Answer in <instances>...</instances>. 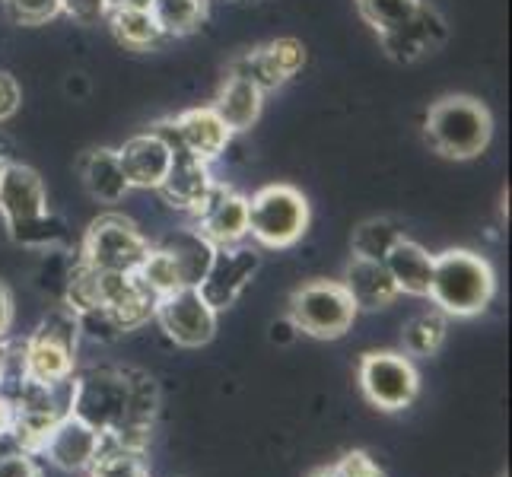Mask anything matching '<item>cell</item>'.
Listing matches in <instances>:
<instances>
[{
	"label": "cell",
	"instance_id": "obj_13",
	"mask_svg": "<svg viewBox=\"0 0 512 477\" xmlns=\"http://www.w3.org/2000/svg\"><path fill=\"white\" fill-rule=\"evenodd\" d=\"M102 449H105V436L99 430H93L90 423H83L74 414H64L55 427L39 439V446H35L32 455H45L48 462L61 471L83 474V471H90V465L96 462Z\"/></svg>",
	"mask_w": 512,
	"mask_h": 477
},
{
	"label": "cell",
	"instance_id": "obj_1",
	"mask_svg": "<svg viewBox=\"0 0 512 477\" xmlns=\"http://www.w3.org/2000/svg\"><path fill=\"white\" fill-rule=\"evenodd\" d=\"M160 411V388L140 369H83L70 376V414L105 436V446L144 452Z\"/></svg>",
	"mask_w": 512,
	"mask_h": 477
},
{
	"label": "cell",
	"instance_id": "obj_15",
	"mask_svg": "<svg viewBox=\"0 0 512 477\" xmlns=\"http://www.w3.org/2000/svg\"><path fill=\"white\" fill-rule=\"evenodd\" d=\"M446 39H449V26L443 20V13L430 4H420L408 23L379 35L385 55L398 64H414L420 58L433 55L436 48L446 45Z\"/></svg>",
	"mask_w": 512,
	"mask_h": 477
},
{
	"label": "cell",
	"instance_id": "obj_37",
	"mask_svg": "<svg viewBox=\"0 0 512 477\" xmlns=\"http://www.w3.org/2000/svg\"><path fill=\"white\" fill-rule=\"evenodd\" d=\"M67 93H86V80L74 74V80H67Z\"/></svg>",
	"mask_w": 512,
	"mask_h": 477
},
{
	"label": "cell",
	"instance_id": "obj_32",
	"mask_svg": "<svg viewBox=\"0 0 512 477\" xmlns=\"http://www.w3.org/2000/svg\"><path fill=\"white\" fill-rule=\"evenodd\" d=\"M61 13L74 16V20L83 26H93V23L105 20V13H109V0H61Z\"/></svg>",
	"mask_w": 512,
	"mask_h": 477
},
{
	"label": "cell",
	"instance_id": "obj_23",
	"mask_svg": "<svg viewBox=\"0 0 512 477\" xmlns=\"http://www.w3.org/2000/svg\"><path fill=\"white\" fill-rule=\"evenodd\" d=\"M105 20H109L115 39L121 45H128L134 51H147V48H156L166 35L156 26L153 13L144 10V7H131V4H121V7H112L105 13Z\"/></svg>",
	"mask_w": 512,
	"mask_h": 477
},
{
	"label": "cell",
	"instance_id": "obj_20",
	"mask_svg": "<svg viewBox=\"0 0 512 477\" xmlns=\"http://www.w3.org/2000/svg\"><path fill=\"white\" fill-rule=\"evenodd\" d=\"M385 268H388V274H392L398 293H408V296H427L430 293L433 255L423 249V245L401 236L392 245V252L385 255Z\"/></svg>",
	"mask_w": 512,
	"mask_h": 477
},
{
	"label": "cell",
	"instance_id": "obj_27",
	"mask_svg": "<svg viewBox=\"0 0 512 477\" xmlns=\"http://www.w3.org/2000/svg\"><path fill=\"white\" fill-rule=\"evenodd\" d=\"M423 0H357V10L366 20V26H373L376 35L392 32L401 23H408L417 13Z\"/></svg>",
	"mask_w": 512,
	"mask_h": 477
},
{
	"label": "cell",
	"instance_id": "obj_19",
	"mask_svg": "<svg viewBox=\"0 0 512 477\" xmlns=\"http://www.w3.org/2000/svg\"><path fill=\"white\" fill-rule=\"evenodd\" d=\"M169 128L175 140H179L188 153L204 159V163L217 159L229 144V134H233L214 109H188L179 118H169Z\"/></svg>",
	"mask_w": 512,
	"mask_h": 477
},
{
	"label": "cell",
	"instance_id": "obj_3",
	"mask_svg": "<svg viewBox=\"0 0 512 477\" xmlns=\"http://www.w3.org/2000/svg\"><path fill=\"white\" fill-rule=\"evenodd\" d=\"M493 290H497V277L487 258L468 249H449L443 255H433V280H430V299L443 315L471 318L481 315Z\"/></svg>",
	"mask_w": 512,
	"mask_h": 477
},
{
	"label": "cell",
	"instance_id": "obj_22",
	"mask_svg": "<svg viewBox=\"0 0 512 477\" xmlns=\"http://www.w3.org/2000/svg\"><path fill=\"white\" fill-rule=\"evenodd\" d=\"M83 182L86 191L102 204H118L131 191L125 169H121L118 150H93L83 159Z\"/></svg>",
	"mask_w": 512,
	"mask_h": 477
},
{
	"label": "cell",
	"instance_id": "obj_39",
	"mask_svg": "<svg viewBox=\"0 0 512 477\" xmlns=\"http://www.w3.org/2000/svg\"><path fill=\"white\" fill-rule=\"evenodd\" d=\"M4 163H7V159H0V172H4Z\"/></svg>",
	"mask_w": 512,
	"mask_h": 477
},
{
	"label": "cell",
	"instance_id": "obj_6",
	"mask_svg": "<svg viewBox=\"0 0 512 477\" xmlns=\"http://www.w3.org/2000/svg\"><path fill=\"white\" fill-rule=\"evenodd\" d=\"M77 338H80V318L67 306L48 312L42 325L32 331L26 341V379L61 385L70 382L77 363Z\"/></svg>",
	"mask_w": 512,
	"mask_h": 477
},
{
	"label": "cell",
	"instance_id": "obj_33",
	"mask_svg": "<svg viewBox=\"0 0 512 477\" xmlns=\"http://www.w3.org/2000/svg\"><path fill=\"white\" fill-rule=\"evenodd\" d=\"M20 99H23L20 83L0 70V121H7V118L16 115V109H20Z\"/></svg>",
	"mask_w": 512,
	"mask_h": 477
},
{
	"label": "cell",
	"instance_id": "obj_10",
	"mask_svg": "<svg viewBox=\"0 0 512 477\" xmlns=\"http://www.w3.org/2000/svg\"><path fill=\"white\" fill-rule=\"evenodd\" d=\"M153 318L166 331V338L179 347H204L217 334V312L204 303L198 287H182L166 296H156Z\"/></svg>",
	"mask_w": 512,
	"mask_h": 477
},
{
	"label": "cell",
	"instance_id": "obj_24",
	"mask_svg": "<svg viewBox=\"0 0 512 477\" xmlns=\"http://www.w3.org/2000/svg\"><path fill=\"white\" fill-rule=\"evenodd\" d=\"M150 13L166 39H179L207 20V0H153Z\"/></svg>",
	"mask_w": 512,
	"mask_h": 477
},
{
	"label": "cell",
	"instance_id": "obj_25",
	"mask_svg": "<svg viewBox=\"0 0 512 477\" xmlns=\"http://www.w3.org/2000/svg\"><path fill=\"white\" fill-rule=\"evenodd\" d=\"M446 341V315L443 312H423L414 315L401 331V353L408 357H433V353L443 347Z\"/></svg>",
	"mask_w": 512,
	"mask_h": 477
},
{
	"label": "cell",
	"instance_id": "obj_9",
	"mask_svg": "<svg viewBox=\"0 0 512 477\" xmlns=\"http://www.w3.org/2000/svg\"><path fill=\"white\" fill-rule=\"evenodd\" d=\"M360 388L366 401L382 414H398L411 408L420 392L417 366L408 353L398 350H376L360 360Z\"/></svg>",
	"mask_w": 512,
	"mask_h": 477
},
{
	"label": "cell",
	"instance_id": "obj_36",
	"mask_svg": "<svg viewBox=\"0 0 512 477\" xmlns=\"http://www.w3.org/2000/svg\"><path fill=\"white\" fill-rule=\"evenodd\" d=\"M13 430V401L10 395L0 392V436H10Z\"/></svg>",
	"mask_w": 512,
	"mask_h": 477
},
{
	"label": "cell",
	"instance_id": "obj_31",
	"mask_svg": "<svg viewBox=\"0 0 512 477\" xmlns=\"http://www.w3.org/2000/svg\"><path fill=\"white\" fill-rule=\"evenodd\" d=\"M0 477H42V468L32 452H4L0 455Z\"/></svg>",
	"mask_w": 512,
	"mask_h": 477
},
{
	"label": "cell",
	"instance_id": "obj_5",
	"mask_svg": "<svg viewBox=\"0 0 512 477\" xmlns=\"http://www.w3.org/2000/svg\"><path fill=\"white\" fill-rule=\"evenodd\" d=\"M309 229V201L293 185H268L249 201V236L264 249H290Z\"/></svg>",
	"mask_w": 512,
	"mask_h": 477
},
{
	"label": "cell",
	"instance_id": "obj_29",
	"mask_svg": "<svg viewBox=\"0 0 512 477\" xmlns=\"http://www.w3.org/2000/svg\"><path fill=\"white\" fill-rule=\"evenodd\" d=\"M4 10L20 26H42L61 13V0H4Z\"/></svg>",
	"mask_w": 512,
	"mask_h": 477
},
{
	"label": "cell",
	"instance_id": "obj_8",
	"mask_svg": "<svg viewBox=\"0 0 512 477\" xmlns=\"http://www.w3.org/2000/svg\"><path fill=\"white\" fill-rule=\"evenodd\" d=\"M293 325L299 334H309V338L319 341H334L344 338L353 328V318H357V306L347 296L341 280H312V284L299 287L290 296V312Z\"/></svg>",
	"mask_w": 512,
	"mask_h": 477
},
{
	"label": "cell",
	"instance_id": "obj_17",
	"mask_svg": "<svg viewBox=\"0 0 512 477\" xmlns=\"http://www.w3.org/2000/svg\"><path fill=\"white\" fill-rule=\"evenodd\" d=\"M118 159L131 188H160L172 166V150L160 134L150 131V134L131 137L128 144L118 150Z\"/></svg>",
	"mask_w": 512,
	"mask_h": 477
},
{
	"label": "cell",
	"instance_id": "obj_38",
	"mask_svg": "<svg viewBox=\"0 0 512 477\" xmlns=\"http://www.w3.org/2000/svg\"><path fill=\"white\" fill-rule=\"evenodd\" d=\"M309 477H341V474H338V468H334V465H328V468H319V471H312Z\"/></svg>",
	"mask_w": 512,
	"mask_h": 477
},
{
	"label": "cell",
	"instance_id": "obj_16",
	"mask_svg": "<svg viewBox=\"0 0 512 477\" xmlns=\"http://www.w3.org/2000/svg\"><path fill=\"white\" fill-rule=\"evenodd\" d=\"M303 64H306L303 42L277 39V42H268L264 48L252 51V55H245L233 67V74L252 80L261 93H268V90H277V86H284L293 74H299Z\"/></svg>",
	"mask_w": 512,
	"mask_h": 477
},
{
	"label": "cell",
	"instance_id": "obj_34",
	"mask_svg": "<svg viewBox=\"0 0 512 477\" xmlns=\"http://www.w3.org/2000/svg\"><path fill=\"white\" fill-rule=\"evenodd\" d=\"M268 338H271V344H277V347H290V344L299 338V328L293 325V318H290V315H284V318H277V322L271 325Z\"/></svg>",
	"mask_w": 512,
	"mask_h": 477
},
{
	"label": "cell",
	"instance_id": "obj_21",
	"mask_svg": "<svg viewBox=\"0 0 512 477\" xmlns=\"http://www.w3.org/2000/svg\"><path fill=\"white\" fill-rule=\"evenodd\" d=\"M261 96L264 93L252 80L233 74V77H226L223 90L217 93L210 109L220 115V121L229 131H245V128H252L261 115Z\"/></svg>",
	"mask_w": 512,
	"mask_h": 477
},
{
	"label": "cell",
	"instance_id": "obj_2",
	"mask_svg": "<svg viewBox=\"0 0 512 477\" xmlns=\"http://www.w3.org/2000/svg\"><path fill=\"white\" fill-rule=\"evenodd\" d=\"M0 214L10 239L20 245H51L64 239V223L48 210V194L39 172L23 163H4L0 172Z\"/></svg>",
	"mask_w": 512,
	"mask_h": 477
},
{
	"label": "cell",
	"instance_id": "obj_7",
	"mask_svg": "<svg viewBox=\"0 0 512 477\" xmlns=\"http://www.w3.org/2000/svg\"><path fill=\"white\" fill-rule=\"evenodd\" d=\"M153 245L147 236L121 214H102L90 223L83 236L80 261L96 271H115V274H137Z\"/></svg>",
	"mask_w": 512,
	"mask_h": 477
},
{
	"label": "cell",
	"instance_id": "obj_14",
	"mask_svg": "<svg viewBox=\"0 0 512 477\" xmlns=\"http://www.w3.org/2000/svg\"><path fill=\"white\" fill-rule=\"evenodd\" d=\"M191 229L204 236L214 249H220V245H239L249 236V198H242V194L223 185H214L207 201L194 210Z\"/></svg>",
	"mask_w": 512,
	"mask_h": 477
},
{
	"label": "cell",
	"instance_id": "obj_11",
	"mask_svg": "<svg viewBox=\"0 0 512 477\" xmlns=\"http://www.w3.org/2000/svg\"><path fill=\"white\" fill-rule=\"evenodd\" d=\"M261 268V255L249 245H220L214 249V258H210V268L201 277L198 293L204 296V303L223 312L229 306H236V299L245 293V287L252 284V277Z\"/></svg>",
	"mask_w": 512,
	"mask_h": 477
},
{
	"label": "cell",
	"instance_id": "obj_40",
	"mask_svg": "<svg viewBox=\"0 0 512 477\" xmlns=\"http://www.w3.org/2000/svg\"><path fill=\"white\" fill-rule=\"evenodd\" d=\"M503 477H506V474H503Z\"/></svg>",
	"mask_w": 512,
	"mask_h": 477
},
{
	"label": "cell",
	"instance_id": "obj_30",
	"mask_svg": "<svg viewBox=\"0 0 512 477\" xmlns=\"http://www.w3.org/2000/svg\"><path fill=\"white\" fill-rule=\"evenodd\" d=\"M338 474L341 477H388L382 468H379V462L369 452H363V449H350V452H344V458L338 465Z\"/></svg>",
	"mask_w": 512,
	"mask_h": 477
},
{
	"label": "cell",
	"instance_id": "obj_12",
	"mask_svg": "<svg viewBox=\"0 0 512 477\" xmlns=\"http://www.w3.org/2000/svg\"><path fill=\"white\" fill-rule=\"evenodd\" d=\"M156 134H160L169 150H172V166L166 172V179L163 185L156 188L163 194V201L175 210H188V214H194L204 201H207V194L210 188H214V179H210V169L204 159H198L194 153H188L179 140H175L172 128H169V121H160V125L153 128Z\"/></svg>",
	"mask_w": 512,
	"mask_h": 477
},
{
	"label": "cell",
	"instance_id": "obj_26",
	"mask_svg": "<svg viewBox=\"0 0 512 477\" xmlns=\"http://www.w3.org/2000/svg\"><path fill=\"white\" fill-rule=\"evenodd\" d=\"M404 233L385 217H373L363 220L357 229H353V258H369V261H385V255L392 252V245L401 239Z\"/></svg>",
	"mask_w": 512,
	"mask_h": 477
},
{
	"label": "cell",
	"instance_id": "obj_4",
	"mask_svg": "<svg viewBox=\"0 0 512 477\" xmlns=\"http://www.w3.org/2000/svg\"><path fill=\"white\" fill-rule=\"evenodd\" d=\"M427 144L446 159L481 156L493 137V118L487 105L474 96H446L427 112Z\"/></svg>",
	"mask_w": 512,
	"mask_h": 477
},
{
	"label": "cell",
	"instance_id": "obj_18",
	"mask_svg": "<svg viewBox=\"0 0 512 477\" xmlns=\"http://www.w3.org/2000/svg\"><path fill=\"white\" fill-rule=\"evenodd\" d=\"M344 290L353 299L357 312H376L392 306L398 299V287L392 274H388L385 261H369V258H353L344 271Z\"/></svg>",
	"mask_w": 512,
	"mask_h": 477
},
{
	"label": "cell",
	"instance_id": "obj_28",
	"mask_svg": "<svg viewBox=\"0 0 512 477\" xmlns=\"http://www.w3.org/2000/svg\"><path fill=\"white\" fill-rule=\"evenodd\" d=\"M86 474L90 477H150L144 465V452L118 449V446H105Z\"/></svg>",
	"mask_w": 512,
	"mask_h": 477
},
{
	"label": "cell",
	"instance_id": "obj_35",
	"mask_svg": "<svg viewBox=\"0 0 512 477\" xmlns=\"http://www.w3.org/2000/svg\"><path fill=\"white\" fill-rule=\"evenodd\" d=\"M10 325H13V296L4 284H0V338H7Z\"/></svg>",
	"mask_w": 512,
	"mask_h": 477
}]
</instances>
